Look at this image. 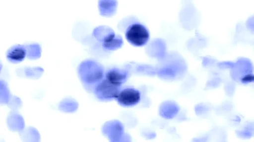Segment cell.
<instances>
[{
  "label": "cell",
  "mask_w": 254,
  "mask_h": 142,
  "mask_svg": "<svg viewBox=\"0 0 254 142\" xmlns=\"http://www.w3.org/2000/svg\"><path fill=\"white\" fill-rule=\"evenodd\" d=\"M79 74L85 83H98L103 80L104 70L99 63L92 61H86L79 67Z\"/></svg>",
  "instance_id": "obj_1"
},
{
  "label": "cell",
  "mask_w": 254,
  "mask_h": 142,
  "mask_svg": "<svg viewBox=\"0 0 254 142\" xmlns=\"http://www.w3.org/2000/svg\"><path fill=\"white\" fill-rule=\"evenodd\" d=\"M126 38L131 44L141 47L148 42L150 34L147 28L138 22L133 23L127 28Z\"/></svg>",
  "instance_id": "obj_2"
},
{
  "label": "cell",
  "mask_w": 254,
  "mask_h": 142,
  "mask_svg": "<svg viewBox=\"0 0 254 142\" xmlns=\"http://www.w3.org/2000/svg\"><path fill=\"white\" fill-rule=\"evenodd\" d=\"M121 90L120 86L110 83L105 78L97 84L94 92L99 99L109 101L116 99Z\"/></svg>",
  "instance_id": "obj_3"
},
{
  "label": "cell",
  "mask_w": 254,
  "mask_h": 142,
  "mask_svg": "<svg viewBox=\"0 0 254 142\" xmlns=\"http://www.w3.org/2000/svg\"><path fill=\"white\" fill-rule=\"evenodd\" d=\"M141 98V93L138 90L128 88L121 90L116 99L119 105L129 107L137 105Z\"/></svg>",
  "instance_id": "obj_4"
},
{
  "label": "cell",
  "mask_w": 254,
  "mask_h": 142,
  "mask_svg": "<svg viewBox=\"0 0 254 142\" xmlns=\"http://www.w3.org/2000/svg\"><path fill=\"white\" fill-rule=\"evenodd\" d=\"M127 78V73L126 71L118 68L109 70L105 75L106 80L120 87L126 82Z\"/></svg>",
  "instance_id": "obj_5"
},
{
  "label": "cell",
  "mask_w": 254,
  "mask_h": 142,
  "mask_svg": "<svg viewBox=\"0 0 254 142\" xmlns=\"http://www.w3.org/2000/svg\"><path fill=\"white\" fill-rule=\"evenodd\" d=\"M27 54V51L25 47L14 46L7 51L6 58L12 63H19L25 60Z\"/></svg>",
  "instance_id": "obj_6"
},
{
  "label": "cell",
  "mask_w": 254,
  "mask_h": 142,
  "mask_svg": "<svg viewBox=\"0 0 254 142\" xmlns=\"http://www.w3.org/2000/svg\"><path fill=\"white\" fill-rule=\"evenodd\" d=\"M121 42L120 39L118 37H116L114 34L109 35L105 39L103 46L107 49L113 50L115 47H118Z\"/></svg>",
  "instance_id": "obj_7"
}]
</instances>
